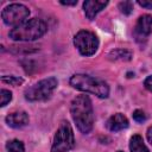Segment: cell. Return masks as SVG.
Here are the masks:
<instances>
[{
    "label": "cell",
    "mask_w": 152,
    "mask_h": 152,
    "mask_svg": "<svg viewBox=\"0 0 152 152\" xmlns=\"http://www.w3.org/2000/svg\"><path fill=\"white\" fill-rule=\"evenodd\" d=\"M70 112L72 120L75 121L77 128L87 134L91 131L94 124V113L91 101L88 95H78L71 101Z\"/></svg>",
    "instance_id": "obj_1"
},
{
    "label": "cell",
    "mask_w": 152,
    "mask_h": 152,
    "mask_svg": "<svg viewBox=\"0 0 152 152\" xmlns=\"http://www.w3.org/2000/svg\"><path fill=\"white\" fill-rule=\"evenodd\" d=\"M48 31L45 21L33 18L13 27L10 31V38L13 40H34L40 38Z\"/></svg>",
    "instance_id": "obj_2"
},
{
    "label": "cell",
    "mask_w": 152,
    "mask_h": 152,
    "mask_svg": "<svg viewBox=\"0 0 152 152\" xmlns=\"http://www.w3.org/2000/svg\"><path fill=\"white\" fill-rule=\"evenodd\" d=\"M70 84L78 90L94 94L101 99H106L109 95V87L104 81L94 78L88 75H83V74L72 75L70 78Z\"/></svg>",
    "instance_id": "obj_3"
},
{
    "label": "cell",
    "mask_w": 152,
    "mask_h": 152,
    "mask_svg": "<svg viewBox=\"0 0 152 152\" xmlns=\"http://www.w3.org/2000/svg\"><path fill=\"white\" fill-rule=\"evenodd\" d=\"M57 80L55 77H49L37 82L25 90V99L28 101H43L51 96L57 87Z\"/></svg>",
    "instance_id": "obj_4"
},
{
    "label": "cell",
    "mask_w": 152,
    "mask_h": 152,
    "mask_svg": "<svg viewBox=\"0 0 152 152\" xmlns=\"http://www.w3.org/2000/svg\"><path fill=\"white\" fill-rule=\"evenodd\" d=\"M75 145L74 132L68 121H63L53 138L51 152H68Z\"/></svg>",
    "instance_id": "obj_5"
},
{
    "label": "cell",
    "mask_w": 152,
    "mask_h": 152,
    "mask_svg": "<svg viewBox=\"0 0 152 152\" xmlns=\"http://www.w3.org/2000/svg\"><path fill=\"white\" fill-rule=\"evenodd\" d=\"M74 44L81 55L91 56L96 52V50L99 48V39L95 36V33L87 31V30H81L75 36Z\"/></svg>",
    "instance_id": "obj_6"
},
{
    "label": "cell",
    "mask_w": 152,
    "mask_h": 152,
    "mask_svg": "<svg viewBox=\"0 0 152 152\" xmlns=\"http://www.w3.org/2000/svg\"><path fill=\"white\" fill-rule=\"evenodd\" d=\"M30 14V10L21 4H11L2 10L1 17L6 25L18 26L26 21V18Z\"/></svg>",
    "instance_id": "obj_7"
},
{
    "label": "cell",
    "mask_w": 152,
    "mask_h": 152,
    "mask_svg": "<svg viewBox=\"0 0 152 152\" xmlns=\"http://www.w3.org/2000/svg\"><path fill=\"white\" fill-rule=\"evenodd\" d=\"M151 32H152V17L150 14H144L137 21V25L134 28L135 37L138 40L140 39L145 40Z\"/></svg>",
    "instance_id": "obj_8"
},
{
    "label": "cell",
    "mask_w": 152,
    "mask_h": 152,
    "mask_svg": "<svg viewBox=\"0 0 152 152\" xmlns=\"http://www.w3.org/2000/svg\"><path fill=\"white\" fill-rule=\"evenodd\" d=\"M6 124L12 128H23L28 124V115L24 110H18L6 116Z\"/></svg>",
    "instance_id": "obj_9"
},
{
    "label": "cell",
    "mask_w": 152,
    "mask_h": 152,
    "mask_svg": "<svg viewBox=\"0 0 152 152\" xmlns=\"http://www.w3.org/2000/svg\"><path fill=\"white\" fill-rule=\"evenodd\" d=\"M107 128L112 132H118V131H122L125 128L128 127V120L127 118L121 114V113H116L114 115H112L106 124Z\"/></svg>",
    "instance_id": "obj_10"
},
{
    "label": "cell",
    "mask_w": 152,
    "mask_h": 152,
    "mask_svg": "<svg viewBox=\"0 0 152 152\" xmlns=\"http://www.w3.org/2000/svg\"><path fill=\"white\" fill-rule=\"evenodd\" d=\"M107 4H108L107 1H96V0H87V1H84L83 10H84L86 17L89 20H93L96 17V14L107 6Z\"/></svg>",
    "instance_id": "obj_11"
},
{
    "label": "cell",
    "mask_w": 152,
    "mask_h": 152,
    "mask_svg": "<svg viewBox=\"0 0 152 152\" xmlns=\"http://www.w3.org/2000/svg\"><path fill=\"white\" fill-rule=\"evenodd\" d=\"M129 150L131 152H150L146 147L142 138L139 134H135L129 140Z\"/></svg>",
    "instance_id": "obj_12"
},
{
    "label": "cell",
    "mask_w": 152,
    "mask_h": 152,
    "mask_svg": "<svg viewBox=\"0 0 152 152\" xmlns=\"http://www.w3.org/2000/svg\"><path fill=\"white\" fill-rule=\"evenodd\" d=\"M108 57L109 59H113V61H129L132 58V52L128 50L118 49V50H113Z\"/></svg>",
    "instance_id": "obj_13"
},
{
    "label": "cell",
    "mask_w": 152,
    "mask_h": 152,
    "mask_svg": "<svg viewBox=\"0 0 152 152\" xmlns=\"http://www.w3.org/2000/svg\"><path fill=\"white\" fill-rule=\"evenodd\" d=\"M6 150H7V152H25L24 144L20 140H17V139L7 141Z\"/></svg>",
    "instance_id": "obj_14"
},
{
    "label": "cell",
    "mask_w": 152,
    "mask_h": 152,
    "mask_svg": "<svg viewBox=\"0 0 152 152\" xmlns=\"http://www.w3.org/2000/svg\"><path fill=\"white\" fill-rule=\"evenodd\" d=\"M1 81L4 83H7V84H11V86H14V87L20 86L24 82V80L21 77H18V76H2Z\"/></svg>",
    "instance_id": "obj_15"
},
{
    "label": "cell",
    "mask_w": 152,
    "mask_h": 152,
    "mask_svg": "<svg viewBox=\"0 0 152 152\" xmlns=\"http://www.w3.org/2000/svg\"><path fill=\"white\" fill-rule=\"evenodd\" d=\"M0 96H1V107H5L11 100H12V93L10 90L6 89H1L0 90Z\"/></svg>",
    "instance_id": "obj_16"
},
{
    "label": "cell",
    "mask_w": 152,
    "mask_h": 152,
    "mask_svg": "<svg viewBox=\"0 0 152 152\" xmlns=\"http://www.w3.org/2000/svg\"><path fill=\"white\" fill-rule=\"evenodd\" d=\"M119 8L124 14H131L132 10H133V4L131 1H122L119 4Z\"/></svg>",
    "instance_id": "obj_17"
},
{
    "label": "cell",
    "mask_w": 152,
    "mask_h": 152,
    "mask_svg": "<svg viewBox=\"0 0 152 152\" xmlns=\"http://www.w3.org/2000/svg\"><path fill=\"white\" fill-rule=\"evenodd\" d=\"M133 119H134L137 122H142V121L146 120V114H145L142 110L137 109V110L133 112Z\"/></svg>",
    "instance_id": "obj_18"
},
{
    "label": "cell",
    "mask_w": 152,
    "mask_h": 152,
    "mask_svg": "<svg viewBox=\"0 0 152 152\" xmlns=\"http://www.w3.org/2000/svg\"><path fill=\"white\" fill-rule=\"evenodd\" d=\"M138 4L141 6V7H145V8H150L152 10V0H139Z\"/></svg>",
    "instance_id": "obj_19"
},
{
    "label": "cell",
    "mask_w": 152,
    "mask_h": 152,
    "mask_svg": "<svg viewBox=\"0 0 152 152\" xmlns=\"http://www.w3.org/2000/svg\"><path fill=\"white\" fill-rule=\"evenodd\" d=\"M144 86H145V88H146L147 90L152 91V75H151V76H148V77L145 80Z\"/></svg>",
    "instance_id": "obj_20"
},
{
    "label": "cell",
    "mask_w": 152,
    "mask_h": 152,
    "mask_svg": "<svg viewBox=\"0 0 152 152\" xmlns=\"http://www.w3.org/2000/svg\"><path fill=\"white\" fill-rule=\"evenodd\" d=\"M62 5H66V6H72V5H76L77 4V0H74V1H61Z\"/></svg>",
    "instance_id": "obj_21"
},
{
    "label": "cell",
    "mask_w": 152,
    "mask_h": 152,
    "mask_svg": "<svg viewBox=\"0 0 152 152\" xmlns=\"http://www.w3.org/2000/svg\"><path fill=\"white\" fill-rule=\"evenodd\" d=\"M147 139H148V141L152 144V126L147 129Z\"/></svg>",
    "instance_id": "obj_22"
},
{
    "label": "cell",
    "mask_w": 152,
    "mask_h": 152,
    "mask_svg": "<svg viewBox=\"0 0 152 152\" xmlns=\"http://www.w3.org/2000/svg\"><path fill=\"white\" fill-rule=\"evenodd\" d=\"M118 152H122V151H118Z\"/></svg>",
    "instance_id": "obj_23"
}]
</instances>
